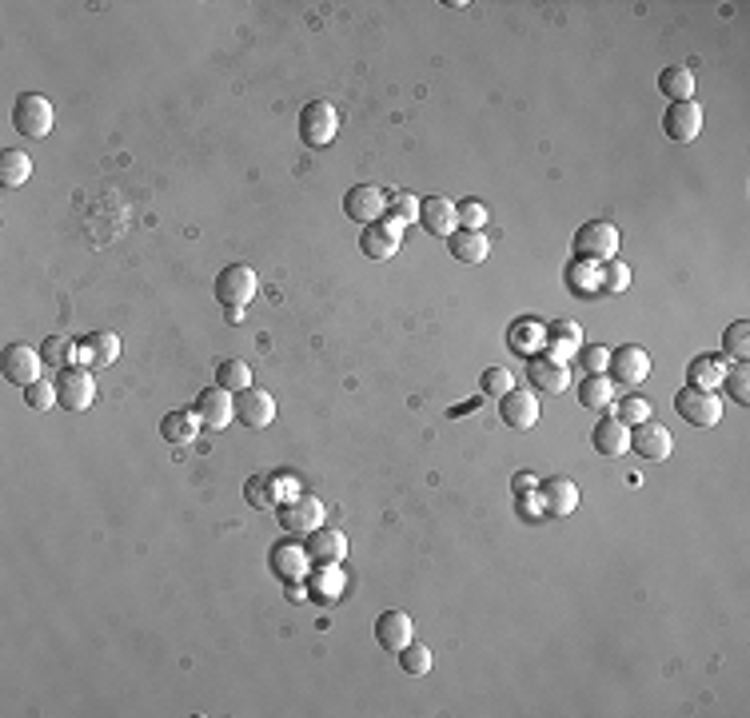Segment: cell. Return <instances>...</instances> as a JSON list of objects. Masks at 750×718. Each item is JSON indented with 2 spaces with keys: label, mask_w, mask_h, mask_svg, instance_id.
<instances>
[{
  "label": "cell",
  "mask_w": 750,
  "mask_h": 718,
  "mask_svg": "<svg viewBox=\"0 0 750 718\" xmlns=\"http://www.w3.org/2000/svg\"><path fill=\"white\" fill-rule=\"evenodd\" d=\"M619 228L611 220H587L579 232H575V260H591V264H607L619 256Z\"/></svg>",
  "instance_id": "6da1fadb"
},
{
  "label": "cell",
  "mask_w": 750,
  "mask_h": 718,
  "mask_svg": "<svg viewBox=\"0 0 750 718\" xmlns=\"http://www.w3.org/2000/svg\"><path fill=\"white\" fill-rule=\"evenodd\" d=\"M12 124H16V132L28 136V140H48V132H52V124H56V108H52V100L40 96V92H20V96H16V108H12Z\"/></svg>",
  "instance_id": "7a4b0ae2"
},
{
  "label": "cell",
  "mask_w": 750,
  "mask_h": 718,
  "mask_svg": "<svg viewBox=\"0 0 750 718\" xmlns=\"http://www.w3.org/2000/svg\"><path fill=\"white\" fill-rule=\"evenodd\" d=\"M336 136H340V112H336V104H328V100L304 104V112H300V140L308 148H328Z\"/></svg>",
  "instance_id": "3957f363"
},
{
  "label": "cell",
  "mask_w": 750,
  "mask_h": 718,
  "mask_svg": "<svg viewBox=\"0 0 750 718\" xmlns=\"http://www.w3.org/2000/svg\"><path fill=\"white\" fill-rule=\"evenodd\" d=\"M256 292H260V280H256V272L248 264L220 268V276H216V300L224 308H248L256 300Z\"/></svg>",
  "instance_id": "277c9868"
},
{
  "label": "cell",
  "mask_w": 750,
  "mask_h": 718,
  "mask_svg": "<svg viewBox=\"0 0 750 718\" xmlns=\"http://www.w3.org/2000/svg\"><path fill=\"white\" fill-rule=\"evenodd\" d=\"M56 403L64 411H88L96 403V379L88 367H64L56 371Z\"/></svg>",
  "instance_id": "5b68a950"
},
{
  "label": "cell",
  "mask_w": 750,
  "mask_h": 718,
  "mask_svg": "<svg viewBox=\"0 0 750 718\" xmlns=\"http://www.w3.org/2000/svg\"><path fill=\"white\" fill-rule=\"evenodd\" d=\"M675 411H679L691 427H715V423L723 419V395L687 383V387L675 395Z\"/></svg>",
  "instance_id": "8992f818"
},
{
  "label": "cell",
  "mask_w": 750,
  "mask_h": 718,
  "mask_svg": "<svg viewBox=\"0 0 750 718\" xmlns=\"http://www.w3.org/2000/svg\"><path fill=\"white\" fill-rule=\"evenodd\" d=\"M268 567H272V575L284 579V583H304L308 571H312V555H308L304 543L284 539V543H276V547L268 551Z\"/></svg>",
  "instance_id": "52a82bcc"
},
{
  "label": "cell",
  "mask_w": 750,
  "mask_h": 718,
  "mask_svg": "<svg viewBox=\"0 0 750 718\" xmlns=\"http://www.w3.org/2000/svg\"><path fill=\"white\" fill-rule=\"evenodd\" d=\"M344 216L356 220V224H379L387 216V192L375 188V184H356L344 192Z\"/></svg>",
  "instance_id": "ba28073f"
},
{
  "label": "cell",
  "mask_w": 750,
  "mask_h": 718,
  "mask_svg": "<svg viewBox=\"0 0 750 718\" xmlns=\"http://www.w3.org/2000/svg\"><path fill=\"white\" fill-rule=\"evenodd\" d=\"M663 132L675 140V144H691L699 140L703 132V104L699 100H679L663 112Z\"/></svg>",
  "instance_id": "9c48e42d"
},
{
  "label": "cell",
  "mask_w": 750,
  "mask_h": 718,
  "mask_svg": "<svg viewBox=\"0 0 750 718\" xmlns=\"http://www.w3.org/2000/svg\"><path fill=\"white\" fill-rule=\"evenodd\" d=\"M324 515H328L324 499H316V495H308V491H304L296 503L280 507V523H284V531H292V535H312V531H320V527H324Z\"/></svg>",
  "instance_id": "30bf717a"
},
{
  "label": "cell",
  "mask_w": 750,
  "mask_h": 718,
  "mask_svg": "<svg viewBox=\"0 0 750 718\" xmlns=\"http://www.w3.org/2000/svg\"><path fill=\"white\" fill-rule=\"evenodd\" d=\"M607 371H611L615 387H635V383H643L651 375V356L639 344H623V348L611 352V367Z\"/></svg>",
  "instance_id": "8fae6325"
},
{
  "label": "cell",
  "mask_w": 750,
  "mask_h": 718,
  "mask_svg": "<svg viewBox=\"0 0 750 718\" xmlns=\"http://www.w3.org/2000/svg\"><path fill=\"white\" fill-rule=\"evenodd\" d=\"M631 451L639 455V459H647V463H663V459H671V451H675V435L663 427V423H639L635 431H631Z\"/></svg>",
  "instance_id": "7c38bea8"
},
{
  "label": "cell",
  "mask_w": 750,
  "mask_h": 718,
  "mask_svg": "<svg viewBox=\"0 0 750 718\" xmlns=\"http://www.w3.org/2000/svg\"><path fill=\"white\" fill-rule=\"evenodd\" d=\"M399 244H403V224H395V220H379V224H368L364 232H360V252L368 256V260H391L395 252H399Z\"/></svg>",
  "instance_id": "4fadbf2b"
},
{
  "label": "cell",
  "mask_w": 750,
  "mask_h": 718,
  "mask_svg": "<svg viewBox=\"0 0 750 718\" xmlns=\"http://www.w3.org/2000/svg\"><path fill=\"white\" fill-rule=\"evenodd\" d=\"M0 367H4V379H8V383L28 387V383H36V379H40L44 359H40V352H32L28 344H8V348H4V356H0Z\"/></svg>",
  "instance_id": "5bb4252c"
},
{
  "label": "cell",
  "mask_w": 750,
  "mask_h": 718,
  "mask_svg": "<svg viewBox=\"0 0 750 718\" xmlns=\"http://www.w3.org/2000/svg\"><path fill=\"white\" fill-rule=\"evenodd\" d=\"M196 415L204 419V427L224 431V427L236 419V395H232V391H224V387L216 383V387L200 391V399H196Z\"/></svg>",
  "instance_id": "9a60e30c"
},
{
  "label": "cell",
  "mask_w": 750,
  "mask_h": 718,
  "mask_svg": "<svg viewBox=\"0 0 750 718\" xmlns=\"http://www.w3.org/2000/svg\"><path fill=\"white\" fill-rule=\"evenodd\" d=\"M499 415H503V423L515 427V431H531V427L539 423V399H535L531 391H523V387H511V391L499 399Z\"/></svg>",
  "instance_id": "2e32d148"
},
{
  "label": "cell",
  "mask_w": 750,
  "mask_h": 718,
  "mask_svg": "<svg viewBox=\"0 0 750 718\" xmlns=\"http://www.w3.org/2000/svg\"><path fill=\"white\" fill-rule=\"evenodd\" d=\"M411 639H415V623H411L407 611H383V615L375 619V643H379L383 651L399 655Z\"/></svg>",
  "instance_id": "e0dca14e"
},
{
  "label": "cell",
  "mask_w": 750,
  "mask_h": 718,
  "mask_svg": "<svg viewBox=\"0 0 750 718\" xmlns=\"http://www.w3.org/2000/svg\"><path fill=\"white\" fill-rule=\"evenodd\" d=\"M419 224H423L431 236H451V232H459V208H455V200H447V196H427V200H419Z\"/></svg>",
  "instance_id": "ac0fdd59"
},
{
  "label": "cell",
  "mask_w": 750,
  "mask_h": 718,
  "mask_svg": "<svg viewBox=\"0 0 750 718\" xmlns=\"http://www.w3.org/2000/svg\"><path fill=\"white\" fill-rule=\"evenodd\" d=\"M276 411H280V407H276V395L264 391V387H256V383H252L248 391H240V399H236V415H240L248 427H256V431L268 427V423L276 419Z\"/></svg>",
  "instance_id": "d6986e66"
},
{
  "label": "cell",
  "mask_w": 750,
  "mask_h": 718,
  "mask_svg": "<svg viewBox=\"0 0 750 718\" xmlns=\"http://www.w3.org/2000/svg\"><path fill=\"white\" fill-rule=\"evenodd\" d=\"M447 252H451L455 264L475 268V264H487V256H491V240H487V232H467V228H459V232L447 236Z\"/></svg>",
  "instance_id": "ffe728a7"
},
{
  "label": "cell",
  "mask_w": 750,
  "mask_h": 718,
  "mask_svg": "<svg viewBox=\"0 0 750 718\" xmlns=\"http://www.w3.org/2000/svg\"><path fill=\"white\" fill-rule=\"evenodd\" d=\"M539 499H543V511H547V515L567 519V515L579 507V487H575L567 475H555V479L539 483Z\"/></svg>",
  "instance_id": "44dd1931"
},
{
  "label": "cell",
  "mask_w": 750,
  "mask_h": 718,
  "mask_svg": "<svg viewBox=\"0 0 750 718\" xmlns=\"http://www.w3.org/2000/svg\"><path fill=\"white\" fill-rule=\"evenodd\" d=\"M591 443H595V451H599V455L619 459V455H627V451H631V427H627V423H619L615 415H607V419H599V423H595Z\"/></svg>",
  "instance_id": "7402d4cb"
},
{
  "label": "cell",
  "mask_w": 750,
  "mask_h": 718,
  "mask_svg": "<svg viewBox=\"0 0 750 718\" xmlns=\"http://www.w3.org/2000/svg\"><path fill=\"white\" fill-rule=\"evenodd\" d=\"M120 359V336L100 328L88 332V340H80V367H112Z\"/></svg>",
  "instance_id": "603a6c76"
},
{
  "label": "cell",
  "mask_w": 750,
  "mask_h": 718,
  "mask_svg": "<svg viewBox=\"0 0 750 718\" xmlns=\"http://www.w3.org/2000/svg\"><path fill=\"white\" fill-rule=\"evenodd\" d=\"M531 383H535V391H547V395H567V387H571V367H567V363H559V359L535 356V359H531Z\"/></svg>",
  "instance_id": "cb8c5ba5"
},
{
  "label": "cell",
  "mask_w": 750,
  "mask_h": 718,
  "mask_svg": "<svg viewBox=\"0 0 750 718\" xmlns=\"http://www.w3.org/2000/svg\"><path fill=\"white\" fill-rule=\"evenodd\" d=\"M579 348H583V328L575 320H559V324L547 328V359L567 363V359L579 356Z\"/></svg>",
  "instance_id": "d4e9b609"
},
{
  "label": "cell",
  "mask_w": 750,
  "mask_h": 718,
  "mask_svg": "<svg viewBox=\"0 0 750 718\" xmlns=\"http://www.w3.org/2000/svg\"><path fill=\"white\" fill-rule=\"evenodd\" d=\"M200 427H204V419L196 415V407H180V411H168V415L160 419V435H164L172 447L192 443V439L200 435Z\"/></svg>",
  "instance_id": "484cf974"
},
{
  "label": "cell",
  "mask_w": 750,
  "mask_h": 718,
  "mask_svg": "<svg viewBox=\"0 0 750 718\" xmlns=\"http://www.w3.org/2000/svg\"><path fill=\"white\" fill-rule=\"evenodd\" d=\"M308 555L312 563H344L348 559V535L336 527H320L308 535Z\"/></svg>",
  "instance_id": "4316f807"
},
{
  "label": "cell",
  "mask_w": 750,
  "mask_h": 718,
  "mask_svg": "<svg viewBox=\"0 0 750 718\" xmlns=\"http://www.w3.org/2000/svg\"><path fill=\"white\" fill-rule=\"evenodd\" d=\"M727 356H695L691 359V367H687V383L691 387H703V391H715V387H723V379H727Z\"/></svg>",
  "instance_id": "83f0119b"
},
{
  "label": "cell",
  "mask_w": 750,
  "mask_h": 718,
  "mask_svg": "<svg viewBox=\"0 0 750 718\" xmlns=\"http://www.w3.org/2000/svg\"><path fill=\"white\" fill-rule=\"evenodd\" d=\"M659 92L671 96V104H679V100H695V72H691L687 64H671V68H663V76H659Z\"/></svg>",
  "instance_id": "f1b7e54d"
},
{
  "label": "cell",
  "mask_w": 750,
  "mask_h": 718,
  "mask_svg": "<svg viewBox=\"0 0 750 718\" xmlns=\"http://www.w3.org/2000/svg\"><path fill=\"white\" fill-rule=\"evenodd\" d=\"M615 379L611 375H587L583 379V387H579V403L587 407V411H603V407H611L615 403Z\"/></svg>",
  "instance_id": "f546056e"
},
{
  "label": "cell",
  "mask_w": 750,
  "mask_h": 718,
  "mask_svg": "<svg viewBox=\"0 0 750 718\" xmlns=\"http://www.w3.org/2000/svg\"><path fill=\"white\" fill-rule=\"evenodd\" d=\"M511 348H515L519 356L535 359L539 348H547V324H539V320H515V328H511Z\"/></svg>",
  "instance_id": "4dcf8cb0"
},
{
  "label": "cell",
  "mask_w": 750,
  "mask_h": 718,
  "mask_svg": "<svg viewBox=\"0 0 750 718\" xmlns=\"http://www.w3.org/2000/svg\"><path fill=\"white\" fill-rule=\"evenodd\" d=\"M40 359L48 363V367H76L80 363V340H72V336H48L44 340V348H40Z\"/></svg>",
  "instance_id": "1f68e13d"
},
{
  "label": "cell",
  "mask_w": 750,
  "mask_h": 718,
  "mask_svg": "<svg viewBox=\"0 0 750 718\" xmlns=\"http://www.w3.org/2000/svg\"><path fill=\"white\" fill-rule=\"evenodd\" d=\"M28 176H32V160L20 148H4L0 152V184L4 188H20Z\"/></svg>",
  "instance_id": "d6a6232c"
},
{
  "label": "cell",
  "mask_w": 750,
  "mask_h": 718,
  "mask_svg": "<svg viewBox=\"0 0 750 718\" xmlns=\"http://www.w3.org/2000/svg\"><path fill=\"white\" fill-rule=\"evenodd\" d=\"M216 383H220L224 391H232V395L248 391V387H252V367H248V359H224V363L216 367Z\"/></svg>",
  "instance_id": "836d02e7"
},
{
  "label": "cell",
  "mask_w": 750,
  "mask_h": 718,
  "mask_svg": "<svg viewBox=\"0 0 750 718\" xmlns=\"http://www.w3.org/2000/svg\"><path fill=\"white\" fill-rule=\"evenodd\" d=\"M431 647H423V643H407L403 651H399V667H403V675L407 679H423V675H431Z\"/></svg>",
  "instance_id": "e575fe53"
},
{
  "label": "cell",
  "mask_w": 750,
  "mask_h": 718,
  "mask_svg": "<svg viewBox=\"0 0 750 718\" xmlns=\"http://www.w3.org/2000/svg\"><path fill=\"white\" fill-rule=\"evenodd\" d=\"M631 288V264H619V260H607L599 264V292L607 296H619Z\"/></svg>",
  "instance_id": "d590c367"
},
{
  "label": "cell",
  "mask_w": 750,
  "mask_h": 718,
  "mask_svg": "<svg viewBox=\"0 0 750 718\" xmlns=\"http://www.w3.org/2000/svg\"><path fill=\"white\" fill-rule=\"evenodd\" d=\"M723 356L739 359V363H747L750 359V324L747 320H735V324L727 328V336H723Z\"/></svg>",
  "instance_id": "8d00e7d4"
},
{
  "label": "cell",
  "mask_w": 750,
  "mask_h": 718,
  "mask_svg": "<svg viewBox=\"0 0 750 718\" xmlns=\"http://www.w3.org/2000/svg\"><path fill=\"white\" fill-rule=\"evenodd\" d=\"M567 284L587 300L591 292H599V264H591V260H575L571 272H567Z\"/></svg>",
  "instance_id": "74e56055"
},
{
  "label": "cell",
  "mask_w": 750,
  "mask_h": 718,
  "mask_svg": "<svg viewBox=\"0 0 750 718\" xmlns=\"http://www.w3.org/2000/svg\"><path fill=\"white\" fill-rule=\"evenodd\" d=\"M340 591H344V575H340V563H320L312 595H316V599H324V603H332V599H336Z\"/></svg>",
  "instance_id": "f35d334b"
},
{
  "label": "cell",
  "mask_w": 750,
  "mask_h": 718,
  "mask_svg": "<svg viewBox=\"0 0 750 718\" xmlns=\"http://www.w3.org/2000/svg\"><path fill=\"white\" fill-rule=\"evenodd\" d=\"M387 220H395V224H415L419 220V196H411V192H395V196H387Z\"/></svg>",
  "instance_id": "ab89813d"
},
{
  "label": "cell",
  "mask_w": 750,
  "mask_h": 718,
  "mask_svg": "<svg viewBox=\"0 0 750 718\" xmlns=\"http://www.w3.org/2000/svg\"><path fill=\"white\" fill-rule=\"evenodd\" d=\"M268 491H272V507H288V503H296L300 495H304V487H300V479L296 475H268Z\"/></svg>",
  "instance_id": "60d3db41"
},
{
  "label": "cell",
  "mask_w": 750,
  "mask_h": 718,
  "mask_svg": "<svg viewBox=\"0 0 750 718\" xmlns=\"http://www.w3.org/2000/svg\"><path fill=\"white\" fill-rule=\"evenodd\" d=\"M24 403H28L32 411H48V407H56V379H52V383H48V379L28 383V387H24Z\"/></svg>",
  "instance_id": "b9f144b4"
},
{
  "label": "cell",
  "mask_w": 750,
  "mask_h": 718,
  "mask_svg": "<svg viewBox=\"0 0 750 718\" xmlns=\"http://www.w3.org/2000/svg\"><path fill=\"white\" fill-rule=\"evenodd\" d=\"M479 387H483V395L503 399V395L515 387V375H511L507 367H487V371H483V379H479Z\"/></svg>",
  "instance_id": "7bdbcfd3"
},
{
  "label": "cell",
  "mask_w": 750,
  "mask_h": 718,
  "mask_svg": "<svg viewBox=\"0 0 750 718\" xmlns=\"http://www.w3.org/2000/svg\"><path fill=\"white\" fill-rule=\"evenodd\" d=\"M615 419H619V423H627V427H631V423L639 427V423H647V419H651V403H647V399H639V395H627V399H619Z\"/></svg>",
  "instance_id": "ee69618b"
},
{
  "label": "cell",
  "mask_w": 750,
  "mask_h": 718,
  "mask_svg": "<svg viewBox=\"0 0 750 718\" xmlns=\"http://www.w3.org/2000/svg\"><path fill=\"white\" fill-rule=\"evenodd\" d=\"M455 208H459V228H467V232H483L487 220H491V212H487L479 200H463V204H455Z\"/></svg>",
  "instance_id": "f6af8a7d"
},
{
  "label": "cell",
  "mask_w": 750,
  "mask_h": 718,
  "mask_svg": "<svg viewBox=\"0 0 750 718\" xmlns=\"http://www.w3.org/2000/svg\"><path fill=\"white\" fill-rule=\"evenodd\" d=\"M723 383H727L731 399L747 407V403H750V371H747V363H739L735 371H727V379H723Z\"/></svg>",
  "instance_id": "bcb514c9"
},
{
  "label": "cell",
  "mask_w": 750,
  "mask_h": 718,
  "mask_svg": "<svg viewBox=\"0 0 750 718\" xmlns=\"http://www.w3.org/2000/svg\"><path fill=\"white\" fill-rule=\"evenodd\" d=\"M579 363L587 367V375H607V367H611V348H579Z\"/></svg>",
  "instance_id": "7dc6e473"
},
{
  "label": "cell",
  "mask_w": 750,
  "mask_h": 718,
  "mask_svg": "<svg viewBox=\"0 0 750 718\" xmlns=\"http://www.w3.org/2000/svg\"><path fill=\"white\" fill-rule=\"evenodd\" d=\"M244 495H248V503H252V507H260V511H268V507H272V491H268V475H252V479H248V487H244Z\"/></svg>",
  "instance_id": "c3c4849f"
},
{
  "label": "cell",
  "mask_w": 750,
  "mask_h": 718,
  "mask_svg": "<svg viewBox=\"0 0 750 718\" xmlns=\"http://www.w3.org/2000/svg\"><path fill=\"white\" fill-rule=\"evenodd\" d=\"M511 487H515V495H535V491H539V479H535L531 471H519V475L511 479Z\"/></svg>",
  "instance_id": "681fc988"
},
{
  "label": "cell",
  "mask_w": 750,
  "mask_h": 718,
  "mask_svg": "<svg viewBox=\"0 0 750 718\" xmlns=\"http://www.w3.org/2000/svg\"><path fill=\"white\" fill-rule=\"evenodd\" d=\"M519 511H523V515H539V511H543L539 491H535V495H519Z\"/></svg>",
  "instance_id": "f907efd6"
},
{
  "label": "cell",
  "mask_w": 750,
  "mask_h": 718,
  "mask_svg": "<svg viewBox=\"0 0 750 718\" xmlns=\"http://www.w3.org/2000/svg\"><path fill=\"white\" fill-rule=\"evenodd\" d=\"M244 312H248V308H228V324H240V320H244Z\"/></svg>",
  "instance_id": "816d5d0a"
}]
</instances>
